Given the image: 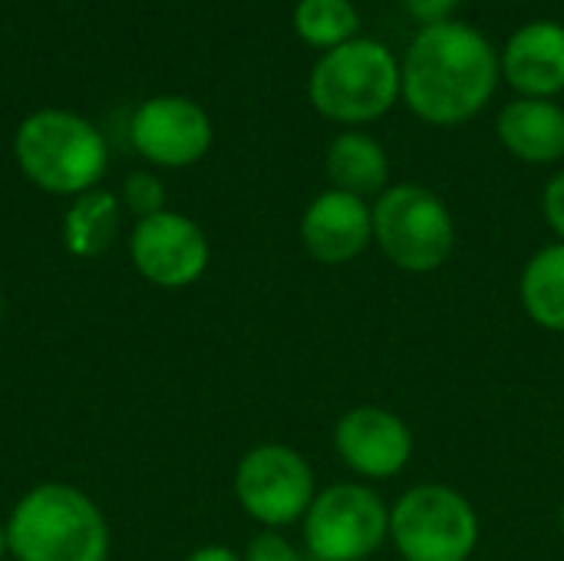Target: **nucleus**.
I'll list each match as a JSON object with an SVG mask.
<instances>
[{
	"label": "nucleus",
	"instance_id": "f257e3e1",
	"mask_svg": "<svg viewBox=\"0 0 564 561\" xmlns=\"http://www.w3.org/2000/svg\"><path fill=\"white\" fill-rule=\"evenodd\" d=\"M499 53L469 23L423 26L400 60V99L430 126H459L486 109L499 86Z\"/></svg>",
	"mask_w": 564,
	"mask_h": 561
},
{
	"label": "nucleus",
	"instance_id": "f03ea898",
	"mask_svg": "<svg viewBox=\"0 0 564 561\" xmlns=\"http://www.w3.org/2000/svg\"><path fill=\"white\" fill-rule=\"evenodd\" d=\"M7 555L17 561H109V522L83 489L40 483L7 516Z\"/></svg>",
	"mask_w": 564,
	"mask_h": 561
},
{
	"label": "nucleus",
	"instance_id": "7ed1b4c3",
	"mask_svg": "<svg viewBox=\"0 0 564 561\" xmlns=\"http://www.w3.org/2000/svg\"><path fill=\"white\" fill-rule=\"evenodd\" d=\"M13 159L36 188L76 198L99 185L109 149L89 119L69 109H36L13 136Z\"/></svg>",
	"mask_w": 564,
	"mask_h": 561
},
{
	"label": "nucleus",
	"instance_id": "20e7f679",
	"mask_svg": "<svg viewBox=\"0 0 564 561\" xmlns=\"http://www.w3.org/2000/svg\"><path fill=\"white\" fill-rule=\"evenodd\" d=\"M400 60L373 36H354L344 46L327 50L311 69L314 109L340 126L373 122L400 99Z\"/></svg>",
	"mask_w": 564,
	"mask_h": 561
},
{
	"label": "nucleus",
	"instance_id": "39448f33",
	"mask_svg": "<svg viewBox=\"0 0 564 561\" xmlns=\"http://www.w3.org/2000/svg\"><path fill=\"white\" fill-rule=\"evenodd\" d=\"M373 241L400 271L430 274L453 258L456 222L430 188L393 185L373 205Z\"/></svg>",
	"mask_w": 564,
	"mask_h": 561
},
{
	"label": "nucleus",
	"instance_id": "423d86ee",
	"mask_svg": "<svg viewBox=\"0 0 564 561\" xmlns=\"http://www.w3.org/2000/svg\"><path fill=\"white\" fill-rule=\"evenodd\" d=\"M390 539L403 561H469L479 546V519L463 493L423 483L390 509Z\"/></svg>",
	"mask_w": 564,
	"mask_h": 561
},
{
	"label": "nucleus",
	"instance_id": "0eeeda50",
	"mask_svg": "<svg viewBox=\"0 0 564 561\" xmlns=\"http://www.w3.org/2000/svg\"><path fill=\"white\" fill-rule=\"evenodd\" d=\"M390 536V509L360 483H337L314 496L304 542L314 561H367Z\"/></svg>",
	"mask_w": 564,
	"mask_h": 561
},
{
	"label": "nucleus",
	"instance_id": "6e6552de",
	"mask_svg": "<svg viewBox=\"0 0 564 561\" xmlns=\"http://www.w3.org/2000/svg\"><path fill=\"white\" fill-rule=\"evenodd\" d=\"M238 506L264 529H284L307 516L314 503V470L311 463L284 446L261 443L248 450L235 470Z\"/></svg>",
	"mask_w": 564,
	"mask_h": 561
},
{
	"label": "nucleus",
	"instance_id": "1a4fd4ad",
	"mask_svg": "<svg viewBox=\"0 0 564 561\" xmlns=\"http://www.w3.org/2000/svg\"><path fill=\"white\" fill-rule=\"evenodd\" d=\"M129 258L149 284L162 291H178L205 274L212 261V245L195 218L165 208L135 222L129 235Z\"/></svg>",
	"mask_w": 564,
	"mask_h": 561
},
{
	"label": "nucleus",
	"instance_id": "9d476101",
	"mask_svg": "<svg viewBox=\"0 0 564 561\" xmlns=\"http://www.w3.org/2000/svg\"><path fill=\"white\" fill-rule=\"evenodd\" d=\"M132 149L162 169H185L208 155L215 129L208 112L185 96H152L129 119Z\"/></svg>",
	"mask_w": 564,
	"mask_h": 561
},
{
	"label": "nucleus",
	"instance_id": "9b49d317",
	"mask_svg": "<svg viewBox=\"0 0 564 561\" xmlns=\"http://www.w3.org/2000/svg\"><path fill=\"white\" fill-rule=\"evenodd\" d=\"M334 446L347 470L364 479H390L413 456V433L403 417L383 407H357L340 417Z\"/></svg>",
	"mask_w": 564,
	"mask_h": 561
},
{
	"label": "nucleus",
	"instance_id": "f8f14e48",
	"mask_svg": "<svg viewBox=\"0 0 564 561\" xmlns=\"http://www.w3.org/2000/svg\"><path fill=\"white\" fill-rule=\"evenodd\" d=\"M301 241L321 265H347L373 245V208L347 192H321L301 215Z\"/></svg>",
	"mask_w": 564,
	"mask_h": 561
},
{
	"label": "nucleus",
	"instance_id": "ddd939ff",
	"mask_svg": "<svg viewBox=\"0 0 564 561\" xmlns=\"http://www.w3.org/2000/svg\"><path fill=\"white\" fill-rule=\"evenodd\" d=\"M502 79L529 99H552L564 89V26L535 20L519 26L499 53Z\"/></svg>",
	"mask_w": 564,
	"mask_h": 561
},
{
	"label": "nucleus",
	"instance_id": "4468645a",
	"mask_svg": "<svg viewBox=\"0 0 564 561\" xmlns=\"http://www.w3.org/2000/svg\"><path fill=\"white\" fill-rule=\"evenodd\" d=\"M499 142L522 162L549 165L564 159V109L555 99H512L496 119Z\"/></svg>",
	"mask_w": 564,
	"mask_h": 561
},
{
	"label": "nucleus",
	"instance_id": "2eb2a0df",
	"mask_svg": "<svg viewBox=\"0 0 564 561\" xmlns=\"http://www.w3.org/2000/svg\"><path fill=\"white\" fill-rule=\"evenodd\" d=\"M327 179L337 192L367 198V195H383L387 179H390V162L383 145L357 129L340 132L330 149H327Z\"/></svg>",
	"mask_w": 564,
	"mask_h": 561
},
{
	"label": "nucleus",
	"instance_id": "dca6fc26",
	"mask_svg": "<svg viewBox=\"0 0 564 561\" xmlns=\"http://www.w3.org/2000/svg\"><path fill=\"white\" fill-rule=\"evenodd\" d=\"M122 228V202L106 188L76 195L63 215V248L73 258H99L112 248Z\"/></svg>",
	"mask_w": 564,
	"mask_h": 561
},
{
	"label": "nucleus",
	"instance_id": "f3484780",
	"mask_svg": "<svg viewBox=\"0 0 564 561\" xmlns=\"http://www.w3.org/2000/svg\"><path fill=\"white\" fill-rule=\"evenodd\" d=\"M519 291L525 314L539 327L564 334V241H555L529 258Z\"/></svg>",
	"mask_w": 564,
	"mask_h": 561
},
{
	"label": "nucleus",
	"instance_id": "a211bd4d",
	"mask_svg": "<svg viewBox=\"0 0 564 561\" xmlns=\"http://www.w3.org/2000/svg\"><path fill=\"white\" fill-rule=\"evenodd\" d=\"M294 30L304 43L327 53L360 33V13L354 0H297Z\"/></svg>",
	"mask_w": 564,
	"mask_h": 561
},
{
	"label": "nucleus",
	"instance_id": "6ab92c4d",
	"mask_svg": "<svg viewBox=\"0 0 564 561\" xmlns=\"http://www.w3.org/2000/svg\"><path fill=\"white\" fill-rule=\"evenodd\" d=\"M119 202L135 215V222L149 218V215H159V212H165V185L152 172H132L122 182Z\"/></svg>",
	"mask_w": 564,
	"mask_h": 561
},
{
	"label": "nucleus",
	"instance_id": "aec40b11",
	"mask_svg": "<svg viewBox=\"0 0 564 561\" xmlns=\"http://www.w3.org/2000/svg\"><path fill=\"white\" fill-rule=\"evenodd\" d=\"M245 561H301V552L278 532V529H268V532H258L248 549H245Z\"/></svg>",
	"mask_w": 564,
	"mask_h": 561
},
{
	"label": "nucleus",
	"instance_id": "412c9836",
	"mask_svg": "<svg viewBox=\"0 0 564 561\" xmlns=\"http://www.w3.org/2000/svg\"><path fill=\"white\" fill-rule=\"evenodd\" d=\"M463 0H403L406 13L420 23V26H436L453 20V13L459 10Z\"/></svg>",
	"mask_w": 564,
	"mask_h": 561
},
{
	"label": "nucleus",
	"instance_id": "4be33fe9",
	"mask_svg": "<svg viewBox=\"0 0 564 561\" xmlns=\"http://www.w3.org/2000/svg\"><path fill=\"white\" fill-rule=\"evenodd\" d=\"M542 208H545V222L549 228L564 241V172H558L542 195Z\"/></svg>",
	"mask_w": 564,
	"mask_h": 561
},
{
	"label": "nucleus",
	"instance_id": "5701e85b",
	"mask_svg": "<svg viewBox=\"0 0 564 561\" xmlns=\"http://www.w3.org/2000/svg\"><path fill=\"white\" fill-rule=\"evenodd\" d=\"M185 561H245L238 552H231V549H225V546H202V549H195L192 555Z\"/></svg>",
	"mask_w": 564,
	"mask_h": 561
},
{
	"label": "nucleus",
	"instance_id": "b1692460",
	"mask_svg": "<svg viewBox=\"0 0 564 561\" xmlns=\"http://www.w3.org/2000/svg\"><path fill=\"white\" fill-rule=\"evenodd\" d=\"M7 555V519H0V559Z\"/></svg>",
	"mask_w": 564,
	"mask_h": 561
},
{
	"label": "nucleus",
	"instance_id": "393cba45",
	"mask_svg": "<svg viewBox=\"0 0 564 561\" xmlns=\"http://www.w3.org/2000/svg\"><path fill=\"white\" fill-rule=\"evenodd\" d=\"M0 321H3V294H0Z\"/></svg>",
	"mask_w": 564,
	"mask_h": 561
},
{
	"label": "nucleus",
	"instance_id": "a878e982",
	"mask_svg": "<svg viewBox=\"0 0 564 561\" xmlns=\"http://www.w3.org/2000/svg\"><path fill=\"white\" fill-rule=\"evenodd\" d=\"M562 532H564V506H562Z\"/></svg>",
	"mask_w": 564,
	"mask_h": 561
}]
</instances>
